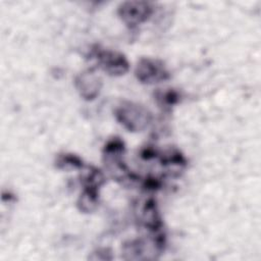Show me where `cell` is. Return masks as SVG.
<instances>
[{
  "mask_svg": "<svg viewBox=\"0 0 261 261\" xmlns=\"http://www.w3.org/2000/svg\"><path fill=\"white\" fill-rule=\"evenodd\" d=\"M139 218L144 226L154 232L158 231L162 225L156 203L152 199L144 203V206L141 208Z\"/></svg>",
  "mask_w": 261,
  "mask_h": 261,
  "instance_id": "cell-6",
  "label": "cell"
},
{
  "mask_svg": "<svg viewBox=\"0 0 261 261\" xmlns=\"http://www.w3.org/2000/svg\"><path fill=\"white\" fill-rule=\"evenodd\" d=\"M101 80L92 70L85 71L75 79V87L81 96L87 100H92L99 95L101 90Z\"/></svg>",
  "mask_w": 261,
  "mask_h": 261,
  "instance_id": "cell-5",
  "label": "cell"
},
{
  "mask_svg": "<svg viewBox=\"0 0 261 261\" xmlns=\"http://www.w3.org/2000/svg\"><path fill=\"white\" fill-rule=\"evenodd\" d=\"M115 117L129 132H142L151 122L149 110L134 102H123L117 106Z\"/></svg>",
  "mask_w": 261,
  "mask_h": 261,
  "instance_id": "cell-1",
  "label": "cell"
},
{
  "mask_svg": "<svg viewBox=\"0 0 261 261\" xmlns=\"http://www.w3.org/2000/svg\"><path fill=\"white\" fill-rule=\"evenodd\" d=\"M56 165L61 169H76L83 167V161L80 157L73 154H62L58 156Z\"/></svg>",
  "mask_w": 261,
  "mask_h": 261,
  "instance_id": "cell-7",
  "label": "cell"
},
{
  "mask_svg": "<svg viewBox=\"0 0 261 261\" xmlns=\"http://www.w3.org/2000/svg\"><path fill=\"white\" fill-rule=\"evenodd\" d=\"M100 67L110 75H122L128 70V61L117 51L100 50L96 54Z\"/></svg>",
  "mask_w": 261,
  "mask_h": 261,
  "instance_id": "cell-4",
  "label": "cell"
},
{
  "mask_svg": "<svg viewBox=\"0 0 261 261\" xmlns=\"http://www.w3.org/2000/svg\"><path fill=\"white\" fill-rule=\"evenodd\" d=\"M118 14L124 23L136 27L149 19L152 14V7L147 2H125L120 5Z\"/></svg>",
  "mask_w": 261,
  "mask_h": 261,
  "instance_id": "cell-3",
  "label": "cell"
},
{
  "mask_svg": "<svg viewBox=\"0 0 261 261\" xmlns=\"http://www.w3.org/2000/svg\"><path fill=\"white\" fill-rule=\"evenodd\" d=\"M137 79L144 84H156L169 77L164 63L158 59L142 58L136 67Z\"/></svg>",
  "mask_w": 261,
  "mask_h": 261,
  "instance_id": "cell-2",
  "label": "cell"
}]
</instances>
